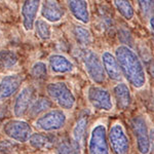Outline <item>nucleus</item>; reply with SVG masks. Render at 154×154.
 <instances>
[{"instance_id":"nucleus-1","label":"nucleus","mask_w":154,"mask_h":154,"mask_svg":"<svg viewBox=\"0 0 154 154\" xmlns=\"http://www.w3.org/2000/svg\"><path fill=\"white\" fill-rule=\"evenodd\" d=\"M114 56L118 63L121 76L128 83L136 89L144 88L147 82V75L142 60L139 58L138 54L130 46L120 44L115 48Z\"/></svg>"},{"instance_id":"nucleus-2","label":"nucleus","mask_w":154,"mask_h":154,"mask_svg":"<svg viewBox=\"0 0 154 154\" xmlns=\"http://www.w3.org/2000/svg\"><path fill=\"white\" fill-rule=\"evenodd\" d=\"M131 128L135 136L139 154H150L153 146V130L149 128L143 115H136L131 119Z\"/></svg>"},{"instance_id":"nucleus-3","label":"nucleus","mask_w":154,"mask_h":154,"mask_svg":"<svg viewBox=\"0 0 154 154\" xmlns=\"http://www.w3.org/2000/svg\"><path fill=\"white\" fill-rule=\"evenodd\" d=\"M45 91L51 102L57 104L64 111L74 109L76 105V97L66 82L64 81L51 82L46 85Z\"/></svg>"},{"instance_id":"nucleus-4","label":"nucleus","mask_w":154,"mask_h":154,"mask_svg":"<svg viewBox=\"0 0 154 154\" xmlns=\"http://www.w3.org/2000/svg\"><path fill=\"white\" fill-rule=\"evenodd\" d=\"M67 114L63 109L51 108L36 117L34 126L40 131L54 133L63 130L67 125Z\"/></svg>"},{"instance_id":"nucleus-5","label":"nucleus","mask_w":154,"mask_h":154,"mask_svg":"<svg viewBox=\"0 0 154 154\" xmlns=\"http://www.w3.org/2000/svg\"><path fill=\"white\" fill-rule=\"evenodd\" d=\"M81 62L89 79L95 84H103L106 80V74L101 62V57L96 51L84 48L81 53Z\"/></svg>"},{"instance_id":"nucleus-6","label":"nucleus","mask_w":154,"mask_h":154,"mask_svg":"<svg viewBox=\"0 0 154 154\" xmlns=\"http://www.w3.org/2000/svg\"><path fill=\"white\" fill-rule=\"evenodd\" d=\"M107 137H108L109 147L113 154H130V138L121 122L116 121L112 123L109 131H107Z\"/></svg>"},{"instance_id":"nucleus-7","label":"nucleus","mask_w":154,"mask_h":154,"mask_svg":"<svg viewBox=\"0 0 154 154\" xmlns=\"http://www.w3.org/2000/svg\"><path fill=\"white\" fill-rule=\"evenodd\" d=\"M1 130L6 138L20 144L28 142L29 137L33 133L30 123L22 118H14L5 121L2 125Z\"/></svg>"},{"instance_id":"nucleus-8","label":"nucleus","mask_w":154,"mask_h":154,"mask_svg":"<svg viewBox=\"0 0 154 154\" xmlns=\"http://www.w3.org/2000/svg\"><path fill=\"white\" fill-rule=\"evenodd\" d=\"M86 98L91 106L97 111L110 112L113 110V99L110 91L99 84L88 86Z\"/></svg>"},{"instance_id":"nucleus-9","label":"nucleus","mask_w":154,"mask_h":154,"mask_svg":"<svg viewBox=\"0 0 154 154\" xmlns=\"http://www.w3.org/2000/svg\"><path fill=\"white\" fill-rule=\"evenodd\" d=\"M88 154H111L107 137V128L104 123H96L91 128L88 141Z\"/></svg>"},{"instance_id":"nucleus-10","label":"nucleus","mask_w":154,"mask_h":154,"mask_svg":"<svg viewBox=\"0 0 154 154\" xmlns=\"http://www.w3.org/2000/svg\"><path fill=\"white\" fill-rule=\"evenodd\" d=\"M12 103V114L16 118H22L27 115L29 108L37 98L36 88L33 85H25L18 93Z\"/></svg>"},{"instance_id":"nucleus-11","label":"nucleus","mask_w":154,"mask_h":154,"mask_svg":"<svg viewBox=\"0 0 154 154\" xmlns=\"http://www.w3.org/2000/svg\"><path fill=\"white\" fill-rule=\"evenodd\" d=\"M41 0H23L21 5V14L22 26L26 32H30L33 30L34 23L37 20L40 9Z\"/></svg>"},{"instance_id":"nucleus-12","label":"nucleus","mask_w":154,"mask_h":154,"mask_svg":"<svg viewBox=\"0 0 154 154\" xmlns=\"http://www.w3.org/2000/svg\"><path fill=\"white\" fill-rule=\"evenodd\" d=\"M24 77L20 73H11L0 79V102L11 99L21 89Z\"/></svg>"},{"instance_id":"nucleus-13","label":"nucleus","mask_w":154,"mask_h":154,"mask_svg":"<svg viewBox=\"0 0 154 154\" xmlns=\"http://www.w3.org/2000/svg\"><path fill=\"white\" fill-rule=\"evenodd\" d=\"M40 14L42 19L48 23H59L65 17V9L57 0H44L40 4Z\"/></svg>"},{"instance_id":"nucleus-14","label":"nucleus","mask_w":154,"mask_h":154,"mask_svg":"<svg viewBox=\"0 0 154 154\" xmlns=\"http://www.w3.org/2000/svg\"><path fill=\"white\" fill-rule=\"evenodd\" d=\"M48 69L51 73L62 75L69 74L75 70V65L68 57L62 54H51L48 57Z\"/></svg>"},{"instance_id":"nucleus-15","label":"nucleus","mask_w":154,"mask_h":154,"mask_svg":"<svg viewBox=\"0 0 154 154\" xmlns=\"http://www.w3.org/2000/svg\"><path fill=\"white\" fill-rule=\"evenodd\" d=\"M68 11L77 22L88 25L91 21V12L88 0H65Z\"/></svg>"},{"instance_id":"nucleus-16","label":"nucleus","mask_w":154,"mask_h":154,"mask_svg":"<svg viewBox=\"0 0 154 154\" xmlns=\"http://www.w3.org/2000/svg\"><path fill=\"white\" fill-rule=\"evenodd\" d=\"M58 139L51 133L45 131H38V133H32L28 139V143L30 147L39 151H45L56 146Z\"/></svg>"},{"instance_id":"nucleus-17","label":"nucleus","mask_w":154,"mask_h":154,"mask_svg":"<svg viewBox=\"0 0 154 154\" xmlns=\"http://www.w3.org/2000/svg\"><path fill=\"white\" fill-rule=\"evenodd\" d=\"M101 62L103 65L104 71H105L106 77L114 81H119L122 76H121V72L119 69L118 63L116 61V58L114 54L110 53L109 51H103L101 54Z\"/></svg>"},{"instance_id":"nucleus-18","label":"nucleus","mask_w":154,"mask_h":154,"mask_svg":"<svg viewBox=\"0 0 154 154\" xmlns=\"http://www.w3.org/2000/svg\"><path fill=\"white\" fill-rule=\"evenodd\" d=\"M112 94L118 109L126 110L128 108H130L133 102V96H131L130 86L125 82H118L113 88Z\"/></svg>"},{"instance_id":"nucleus-19","label":"nucleus","mask_w":154,"mask_h":154,"mask_svg":"<svg viewBox=\"0 0 154 154\" xmlns=\"http://www.w3.org/2000/svg\"><path fill=\"white\" fill-rule=\"evenodd\" d=\"M54 106V103L51 102L48 97H39L36 98L32 103L31 107L29 108L27 115H29L31 118H36L45 111L51 109Z\"/></svg>"},{"instance_id":"nucleus-20","label":"nucleus","mask_w":154,"mask_h":154,"mask_svg":"<svg viewBox=\"0 0 154 154\" xmlns=\"http://www.w3.org/2000/svg\"><path fill=\"white\" fill-rule=\"evenodd\" d=\"M82 146L72 138H64L58 140L56 144L57 154H81Z\"/></svg>"},{"instance_id":"nucleus-21","label":"nucleus","mask_w":154,"mask_h":154,"mask_svg":"<svg viewBox=\"0 0 154 154\" xmlns=\"http://www.w3.org/2000/svg\"><path fill=\"white\" fill-rule=\"evenodd\" d=\"M88 120L86 116H81L76 120L75 125L72 128L71 138L77 143H79L81 146H83L84 141L86 137V131H88Z\"/></svg>"},{"instance_id":"nucleus-22","label":"nucleus","mask_w":154,"mask_h":154,"mask_svg":"<svg viewBox=\"0 0 154 154\" xmlns=\"http://www.w3.org/2000/svg\"><path fill=\"white\" fill-rule=\"evenodd\" d=\"M72 34H73V37L75 38L77 43H79L84 48L93 43L94 39L91 31L81 25H75L72 29Z\"/></svg>"},{"instance_id":"nucleus-23","label":"nucleus","mask_w":154,"mask_h":154,"mask_svg":"<svg viewBox=\"0 0 154 154\" xmlns=\"http://www.w3.org/2000/svg\"><path fill=\"white\" fill-rule=\"evenodd\" d=\"M117 12L126 21H131L135 17V8L130 0H112Z\"/></svg>"},{"instance_id":"nucleus-24","label":"nucleus","mask_w":154,"mask_h":154,"mask_svg":"<svg viewBox=\"0 0 154 154\" xmlns=\"http://www.w3.org/2000/svg\"><path fill=\"white\" fill-rule=\"evenodd\" d=\"M33 30L35 31L36 36L43 41L49 40L51 38V35H53V30H51V25L43 19L36 20L35 23H34Z\"/></svg>"},{"instance_id":"nucleus-25","label":"nucleus","mask_w":154,"mask_h":154,"mask_svg":"<svg viewBox=\"0 0 154 154\" xmlns=\"http://www.w3.org/2000/svg\"><path fill=\"white\" fill-rule=\"evenodd\" d=\"M30 74L35 80L41 81L45 80L46 77L48 75V64L43 61H37L33 65L31 66L30 69Z\"/></svg>"},{"instance_id":"nucleus-26","label":"nucleus","mask_w":154,"mask_h":154,"mask_svg":"<svg viewBox=\"0 0 154 154\" xmlns=\"http://www.w3.org/2000/svg\"><path fill=\"white\" fill-rule=\"evenodd\" d=\"M18 56L12 51H0V68L11 69L18 64Z\"/></svg>"},{"instance_id":"nucleus-27","label":"nucleus","mask_w":154,"mask_h":154,"mask_svg":"<svg viewBox=\"0 0 154 154\" xmlns=\"http://www.w3.org/2000/svg\"><path fill=\"white\" fill-rule=\"evenodd\" d=\"M137 4L142 17L148 21L153 16V0H137Z\"/></svg>"},{"instance_id":"nucleus-28","label":"nucleus","mask_w":154,"mask_h":154,"mask_svg":"<svg viewBox=\"0 0 154 154\" xmlns=\"http://www.w3.org/2000/svg\"><path fill=\"white\" fill-rule=\"evenodd\" d=\"M0 154H8V153H7V152H4V151H1V150H0Z\"/></svg>"},{"instance_id":"nucleus-29","label":"nucleus","mask_w":154,"mask_h":154,"mask_svg":"<svg viewBox=\"0 0 154 154\" xmlns=\"http://www.w3.org/2000/svg\"><path fill=\"white\" fill-rule=\"evenodd\" d=\"M0 38H1V33H0Z\"/></svg>"}]
</instances>
